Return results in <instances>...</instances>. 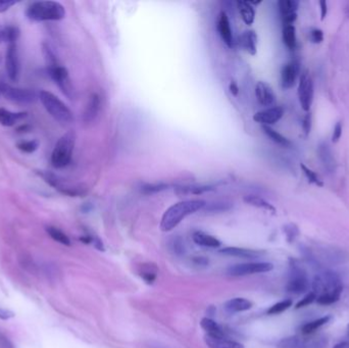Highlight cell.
Wrapping results in <instances>:
<instances>
[{
	"mask_svg": "<svg viewBox=\"0 0 349 348\" xmlns=\"http://www.w3.org/2000/svg\"><path fill=\"white\" fill-rule=\"evenodd\" d=\"M313 289L318 303L329 305L339 300L343 291V285L338 274L332 270H325L315 277Z\"/></svg>",
	"mask_w": 349,
	"mask_h": 348,
	"instance_id": "1",
	"label": "cell"
},
{
	"mask_svg": "<svg viewBox=\"0 0 349 348\" xmlns=\"http://www.w3.org/2000/svg\"><path fill=\"white\" fill-rule=\"evenodd\" d=\"M206 206V201L202 199H190L177 202L170 206L165 212L162 221L161 229L164 232H169L175 229L185 218L196 212L201 211Z\"/></svg>",
	"mask_w": 349,
	"mask_h": 348,
	"instance_id": "2",
	"label": "cell"
},
{
	"mask_svg": "<svg viewBox=\"0 0 349 348\" xmlns=\"http://www.w3.org/2000/svg\"><path fill=\"white\" fill-rule=\"evenodd\" d=\"M26 15L33 22L60 21L65 17V9L57 2L45 0L33 3L28 8Z\"/></svg>",
	"mask_w": 349,
	"mask_h": 348,
	"instance_id": "3",
	"label": "cell"
},
{
	"mask_svg": "<svg viewBox=\"0 0 349 348\" xmlns=\"http://www.w3.org/2000/svg\"><path fill=\"white\" fill-rule=\"evenodd\" d=\"M76 144V133L69 131L62 135L56 142L51 153V165L55 169H63L72 162Z\"/></svg>",
	"mask_w": 349,
	"mask_h": 348,
	"instance_id": "4",
	"label": "cell"
},
{
	"mask_svg": "<svg viewBox=\"0 0 349 348\" xmlns=\"http://www.w3.org/2000/svg\"><path fill=\"white\" fill-rule=\"evenodd\" d=\"M39 99L47 112L59 124L68 125L73 123L74 114L68 106L53 93L42 90L39 92Z\"/></svg>",
	"mask_w": 349,
	"mask_h": 348,
	"instance_id": "5",
	"label": "cell"
},
{
	"mask_svg": "<svg viewBox=\"0 0 349 348\" xmlns=\"http://www.w3.org/2000/svg\"><path fill=\"white\" fill-rule=\"evenodd\" d=\"M38 174L48 185H50L51 187H53L55 190H57L63 195H66L69 197H80L87 193V188L85 185L68 184L63 179L53 174L52 172L39 171Z\"/></svg>",
	"mask_w": 349,
	"mask_h": 348,
	"instance_id": "6",
	"label": "cell"
},
{
	"mask_svg": "<svg viewBox=\"0 0 349 348\" xmlns=\"http://www.w3.org/2000/svg\"><path fill=\"white\" fill-rule=\"evenodd\" d=\"M328 341L323 336H291L278 343L279 348H326Z\"/></svg>",
	"mask_w": 349,
	"mask_h": 348,
	"instance_id": "7",
	"label": "cell"
},
{
	"mask_svg": "<svg viewBox=\"0 0 349 348\" xmlns=\"http://www.w3.org/2000/svg\"><path fill=\"white\" fill-rule=\"evenodd\" d=\"M47 74L68 99L75 98V89L69 79L67 69L64 66L59 63L47 66Z\"/></svg>",
	"mask_w": 349,
	"mask_h": 348,
	"instance_id": "8",
	"label": "cell"
},
{
	"mask_svg": "<svg viewBox=\"0 0 349 348\" xmlns=\"http://www.w3.org/2000/svg\"><path fill=\"white\" fill-rule=\"evenodd\" d=\"M0 94L8 100L21 104H31L39 99V93L35 90L16 88L5 82H0Z\"/></svg>",
	"mask_w": 349,
	"mask_h": 348,
	"instance_id": "9",
	"label": "cell"
},
{
	"mask_svg": "<svg viewBox=\"0 0 349 348\" xmlns=\"http://www.w3.org/2000/svg\"><path fill=\"white\" fill-rule=\"evenodd\" d=\"M297 94H298L301 108L305 112H309L313 101H314L315 88H314V81L307 71H304L300 74Z\"/></svg>",
	"mask_w": 349,
	"mask_h": 348,
	"instance_id": "10",
	"label": "cell"
},
{
	"mask_svg": "<svg viewBox=\"0 0 349 348\" xmlns=\"http://www.w3.org/2000/svg\"><path fill=\"white\" fill-rule=\"evenodd\" d=\"M309 289V280L305 270L294 262L291 264L287 290L294 294H301Z\"/></svg>",
	"mask_w": 349,
	"mask_h": 348,
	"instance_id": "11",
	"label": "cell"
},
{
	"mask_svg": "<svg viewBox=\"0 0 349 348\" xmlns=\"http://www.w3.org/2000/svg\"><path fill=\"white\" fill-rule=\"evenodd\" d=\"M274 268V265L269 262H248V263H241L235 264L230 266L228 273L231 276H246L252 274H259V273H266Z\"/></svg>",
	"mask_w": 349,
	"mask_h": 348,
	"instance_id": "12",
	"label": "cell"
},
{
	"mask_svg": "<svg viewBox=\"0 0 349 348\" xmlns=\"http://www.w3.org/2000/svg\"><path fill=\"white\" fill-rule=\"evenodd\" d=\"M300 77V63L297 60H291L286 63L281 71V86L284 90L291 89L295 86L297 79Z\"/></svg>",
	"mask_w": 349,
	"mask_h": 348,
	"instance_id": "13",
	"label": "cell"
},
{
	"mask_svg": "<svg viewBox=\"0 0 349 348\" xmlns=\"http://www.w3.org/2000/svg\"><path fill=\"white\" fill-rule=\"evenodd\" d=\"M284 108L282 106H272L260 111H257L253 115V121L261 126H268L275 125L280 121L284 115Z\"/></svg>",
	"mask_w": 349,
	"mask_h": 348,
	"instance_id": "14",
	"label": "cell"
},
{
	"mask_svg": "<svg viewBox=\"0 0 349 348\" xmlns=\"http://www.w3.org/2000/svg\"><path fill=\"white\" fill-rule=\"evenodd\" d=\"M6 68L9 78L12 81H18L20 77V59L17 43L9 45L6 58Z\"/></svg>",
	"mask_w": 349,
	"mask_h": 348,
	"instance_id": "15",
	"label": "cell"
},
{
	"mask_svg": "<svg viewBox=\"0 0 349 348\" xmlns=\"http://www.w3.org/2000/svg\"><path fill=\"white\" fill-rule=\"evenodd\" d=\"M255 95L258 103L262 106L272 107L276 103V94L273 88L265 82H257L255 86Z\"/></svg>",
	"mask_w": 349,
	"mask_h": 348,
	"instance_id": "16",
	"label": "cell"
},
{
	"mask_svg": "<svg viewBox=\"0 0 349 348\" xmlns=\"http://www.w3.org/2000/svg\"><path fill=\"white\" fill-rule=\"evenodd\" d=\"M218 32L222 38V40L225 42V44L228 47H232L233 46V33H232V29H231V24L229 21V18L227 16V14L225 12H222L219 15V19H218Z\"/></svg>",
	"mask_w": 349,
	"mask_h": 348,
	"instance_id": "17",
	"label": "cell"
},
{
	"mask_svg": "<svg viewBox=\"0 0 349 348\" xmlns=\"http://www.w3.org/2000/svg\"><path fill=\"white\" fill-rule=\"evenodd\" d=\"M101 107V99L97 93H92L89 96L87 105L83 113V120L85 123L89 124L95 121Z\"/></svg>",
	"mask_w": 349,
	"mask_h": 348,
	"instance_id": "18",
	"label": "cell"
},
{
	"mask_svg": "<svg viewBox=\"0 0 349 348\" xmlns=\"http://www.w3.org/2000/svg\"><path fill=\"white\" fill-rule=\"evenodd\" d=\"M239 45L250 55H255L257 52V34L255 33V31H244L239 37Z\"/></svg>",
	"mask_w": 349,
	"mask_h": 348,
	"instance_id": "19",
	"label": "cell"
},
{
	"mask_svg": "<svg viewBox=\"0 0 349 348\" xmlns=\"http://www.w3.org/2000/svg\"><path fill=\"white\" fill-rule=\"evenodd\" d=\"M205 343L209 348H244V346L236 341L228 338H219L211 335L205 336Z\"/></svg>",
	"mask_w": 349,
	"mask_h": 348,
	"instance_id": "20",
	"label": "cell"
},
{
	"mask_svg": "<svg viewBox=\"0 0 349 348\" xmlns=\"http://www.w3.org/2000/svg\"><path fill=\"white\" fill-rule=\"evenodd\" d=\"M220 253L229 256H236L242 258H256L263 254L262 251L246 249V248H239V247H226L220 250Z\"/></svg>",
	"mask_w": 349,
	"mask_h": 348,
	"instance_id": "21",
	"label": "cell"
},
{
	"mask_svg": "<svg viewBox=\"0 0 349 348\" xmlns=\"http://www.w3.org/2000/svg\"><path fill=\"white\" fill-rule=\"evenodd\" d=\"M318 154L325 168L328 171L333 172L335 167V159L330 146L327 143H321L318 147Z\"/></svg>",
	"mask_w": 349,
	"mask_h": 348,
	"instance_id": "22",
	"label": "cell"
},
{
	"mask_svg": "<svg viewBox=\"0 0 349 348\" xmlns=\"http://www.w3.org/2000/svg\"><path fill=\"white\" fill-rule=\"evenodd\" d=\"M26 117L27 112H13L3 107L0 108V125L5 127H12Z\"/></svg>",
	"mask_w": 349,
	"mask_h": 348,
	"instance_id": "23",
	"label": "cell"
},
{
	"mask_svg": "<svg viewBox=\"0 0 349 348\" xmlns=\"http://www.w3.org/2000/svg\"><path fill=\"white\" fill-rule=\"evenodd\" d=\"M236 5L243 22L247 26L252 25L255 20V10L253 6L249 2H237Z\"/></svg>",
	"mask_w": 349,
	"mask_h": 348,
	"instance_id": "24",
	"label": "cell"
},
{
	"mask_svg": "<svg viewBox=\"0 0 349 348\" xmlns=\"http://www.w3.org/2000/svg\"><path fill=\"white\" fill-rule=\"evenodd\" d=\"M193 241L200 246L203 247H211V248H218L221 246V241L216 237L205 234L203 232H195L192 236Z\"/></svg>",
	"mask_w": 349,
	"mask_h": 348,
	"instance_id": "25",
	"label": "cell"
},
{
	"mask_svg": "<svg viewBox=\"0 0 349 348\" xmlns=\"http://www.w3.org/2000/svg\"><path fill=\"white\" fill-rule=\"evenodd\" d=\"M282 38L283 42L286 47L290 50H294L297 47V36H296V28L294 25H284L282 31Z\"/></svg>",
	"mask_w": 349,
	"mask_h": 348,
	"instance_id": "26",
	"label": "cell"
},
{
	"mask_svg": "<svg viewBox=\"0 0 349 348\" xmlns=\"http://www.w3.org/2000/svg\"><path fill=\"white\" fill-rule=\"evenodd\" d=\"M200 325L207 332V335L219 337V338H227L226 332L212 319H208V318L202 319Z\"/></svg>",
	"mask_w": 349,
	"mask_h": 348,
	"instance_id": "27",
	"label": "cell"
},
{
	"mask_svg": "<svg viewBox=\"0 0 349 348\" xmlns=\"http://www.w3.org/2000/svg\"><path fill=\"white\" fill-rule=\"evenodd\" d=\"M262 131L273 142L277 143L278 145H281L283 147H290L291 146V142H290L289 139H287L285 136H283L282 134H280L278 131L273 129L272 127L262 126Z\"/></svg>",
	"mask_w": 349,
	"mask_h": 348,
	"instance_id": "28",
	"label": "cell"
},
{
	"mask_svg": "<svg viewBox=\"0 0 349 348\" xmlns=\"http://www.w3.org/2000/svg\"><path fill=\"white\" fill-rule=\"evenodd\" d=\"M244 202L252 205L254 207H258L261 208V210L270 212L273 214L276 213V208L273 204H270L268 201H266L265 199H263L260 196H256V195H247L244 197Z\"/></svg>",
	"mask_w": 349,
	"mask_h": 348,
	"instance_id": "29",
	"label": "cell"
},
{
	"mask_svg": "<svg viewBox=\"0 0 349 348\" xmlns=\"http://www.w3.org/2000/svg\"><path fill=\"white\" fill-rule=\"evenodd\" d=\"M225 307L230 313H239L250 310L252 307V302L245 298H234L226 302Z\"/></svg>",
	"mask_w": 349,
	"mask_h": 348,
	"instance_id": "30",
	"label": "cell"
},
{
	"mask_svg": "<svg viewBox=\"0 0 349 348\" xmlns=\"http://www.w3.org/2000/svg\"><path fill=\"white\" fill-rule=\"evenodd\" d=\"M20 32L15 27L0 26V43H16Z\"/></svg>",
	"mask_w": 349,
	"mask_h": 348,
	"instance_id": "31",
	"label": "cell"
},
{
	"mask_svg": "<svg viewBox=\"0 0 349 348\" xmlns=\"http://www.w3.org/2000/svg\"><path fill=\"white\" fill-rule=\"evenodd\" d=\"M330 320H331V317L327 316V317H323V318L317 319L315 321H312L309 323H306L305 325H303L301 327V334L302 335H312L318 329H320L321 327L326 325Z\"/></svg>",
	"mask_w": 349,
	"mask_h": 348,
	"instance_id": "32",
	"label": "cell"
},
{
	"mask_svg": "<svg viewBox=\"0 0 349 348\" xmlns=\"http://www.w3.org/2000/svg\"><path fill=\"white\" fill-rule=\"evenodd\" d=\"M279 11H280L281 17H286L291 14H295L298 10L299 3L296 0H280L278 2Z\"/></svg>",
	"mask_w": 349,
	"mask_h": 348,
	"instance_id": "33",
	"label": "cell"
},
{
	"mask_svg": "<svg viewBox=\"0 0 349 348\" xmlns=\"http://www.w3.org/2000/svg\"><path fill=\"white\" fill-rule=\"evenodd\" d=\"M214 190L211 186H198V185H191V186H181L176 188V192L178 194H202L204 192H208Z\"/></svg>",
	"mask_w": 349,
	"mask_h": 348,
	"instance_id": "34",
	"label": "cell"
},
{
	"mask_svg": "<svg viewBox=\"0 0 349 348\" xmlns=\"http://www.w3.org/2000/svg\"><path fill=\"white\" fill-rule=\"evenodd\" d=\"M46 231H47L48 235L54 241H56V242H58L60 244L66 245V246L71 245V240H69V238L61 230H59V229H57L55 227H47Z\"/></svg>",
	"mask_w": 349,
	"mask_h": 348,
	"instance_id": "35",
	"label": "cell"
},
{
	"mask_svg": "<svg viewBox=\"0 0 349 348\" xmlns=\"http://www.w3.org/2000/svg\"><path fill=\"white\" fill-rule=\"evenodd\" d=\"M300 168H301L303 174L305 175V177H306V179L308 180L309 183L315 184V185H317V186H319V187H323V186H324V183L322 182V180H320V178H319V176L316 174V172H314L313 170H311L309 168H307L304 164H301V165H300Z\"/></svg>",
	"mask_w": 349,
	"mask_h": 348,
	"instance_id": "36",
	"label": "cell"
},
{
	"mask_svg": "<svg viewBox=\"0 0 349 348\" xmlns=\"http://www.w3.org/2000/svg\"><path fill=\"white\" fill-rule=\"evenodd\" d=\"M291 305H292V300H290V299H286V300L280 301V302L274 304L273 306H270L267 310V315L281 314V313L285 312L286 310H288Z\"/></svg>",
	"mask_w": 349,
	"mask_h": 348,
	"instance_id": "37",
	"label": "cell"
},
{
	"mask_svg": "<svg viewBox=\"0 0 349 348\" xmlns=\"http://www.w3.org/2000/svg\"><path fill=\"white\" fill-rule=\"evenodd\" d=\"M17 147L25 153H33L39 147V142L37 140H29V141H21L18 143Z\"/></svg>",
	"mask_w": 349,
	"mask_h": 348,
	"instance_id": "38",
	"label": "cell"
},
{
	"mask_svg": "<svg viewBox=\"0 0 349 348\" xmlns=\"http://www.w3.org/2000/svg\"><path fill=\"white\" fill-rule=\"evenodd\" d=\"M168 189V185L164 183H159V184H147L142 187V191L145 194H151V193H158L161 191H164Z\"/></svg>",
	"mask_w": 349,
	"mask_h": 348,
	"instance_id": "39",
	"label": "cell"
},
{
	"mask_svg": "<svg viewBox=\"0 0 349 348\" xmlns=\"http://www.w3.org/2000/svg\"><path fill=\"white\" fill-rule=\"evenodd\" d=\"M309 40L314 44H320L324 41V32L321 29H313L309 32Z\"/></svg>",
	"mask_w": 349,
	"mask_h": 348,
	"instance_id": "40",
	"label": "cell"
},
{
	"mask_svg": "<svg viewBox=\"0 0 349 348\" xmlns=\"http://www.w3.org/2000/svg\"><path fill=\"white\" fill-rule=\"evenodd\" d=\"M284 231H285V234H286L287 239H288L289 242H292V241L296 238V236L298 235V233H299L298 228H297L295 225H293V224H290V225L285 226Z\"/></svg>",
	"mask_w": 349,
	"mask_h": 348,
	"instance_id": "41",
	"label": "cell"
},
{
	"mask_svg": "<svg viewBox=\"0 0 349 348\" xmlns=\"http://www.w3.org/2000/svg\"><path fill=\"white\" fill-rule=\"evenodd\" d=\"M316 299H317L316 294H315L314 292H311V293H308L307 295H305V296L296 304L295 308H296V310H299V308H301V307L307 306V305L312 304Z\"/></svg>",
	"mask_w": 349,
	"mask_h": 348,
	"instance_id": "42",
	"label": "cell"
},
{
	"mask_svg": "<svg viewBox=\"0 0 349 348\" xmlns=\"http://www.w3.org/2000/svg\"><path fill=\"white\" fill-rule=\"evenodd\" d=\"M141 277L146 281V283L150 284V283H152V282L156 280V278H157V270H152L151 267L148 266L147 268H144V269L141 272Z\"/></svg>",
	"mask_w": 349,
	"mask_h": 348,
	"instance_id": "43",
	"label": "cell"
},
{
	"mask_svg": "<svg viewBox=\"0 0 349 348\" xmlns=\"http://www.w3.org/2000/svg\"><path fill=\"white\" fill-rule=\"evenodd\" d=\"M313 119H312V113L311 112H306V114L304 115L303 120H302V130L305 134V137H307L311 134L312 131V125H313Z\"/></svg>",
	"mask_w": 349,
	"mask_h": 348,
	"instance_id": "44",
	"label": "cell"
},
{
	"mask_svg": "<svg viewBox=\"0 0 349 348\" xmlns=\"http://www.w3.org/2000/svg\"><path fill=\"white\" fill-rule=\"evenodd\" d=\"M342 131H343L342 123H341V122H337L336 125L334 126L333 133H332V142H333V143L339 142L340 138H341V136H342Z\"/></svg>",
	"mask_w": 349,
	"mask_h": 348,
	"instance_id": "45",
	"label": "cell"
},
{
	"mask_svg": "<svg viewBox=\"0 0 349 348\" xmlns=\"http://www.w3.org/2000/svg\"><path fill=\"white\" fill-rule=\"evenodd\" d=\"M172 248L174 249L175 253L177 254H182L185 251V247H184V242L181 238H175L173 241V245Z\"/></svg>",
	"mask_w": 349,
	"mask_h": 348,
	"instance_id": "46",
	"label": "cell"
},
{
	"mask_svg": "<svg viewBox=\"0 0 349 348\" xmlns=\"http://www.w3.org/2000/svg\"><path fill=\"white\" fill-rule=\"evenodd\" d=\"M15 5H17L15 0H0V14L6 13Z\"/></svg>",
	"mask_w": 349,
	"mask_h": 348,
	"instance_id": "47",
	"label": "cell"
},
{
	"mask_svg": "<svg viewBox=\"0 0 349 348\" xmlns=\"http://www.w3.org/2000/svg\"><path fill=\"white\" fill-rule=\"evenodd\" d=\"M15 317V313L10 311V310H7V308H2L0 307V319L2 320H5V321H8L10 319H13Z\"/></svg>",
	"mask_w": 349,
	"mask_h": 348,
	"instance_id": "48",
	"label": "cell"
},
{
	"mask_svg": "<svg viewBox=\"0 0 349 348\" xmlns=\"http://www.w3.org/2000/svg\"><path fill=\"white\" fill-rule=\"evenodd\" d=\"M319 5L321 9V21H324L328 15V3L326 0H321Z\"/></svg>",
	"mask_w": 349,
	"mask_h": 348,
	"instance_id": "49",
	"label": "cell"
},
{
	"mask_svg": "<svg viewBox=\"0 0 349 348\" xmlns=\"http://www.w3.org/2000/svg\"><path fill=\"white\" fill-rule=\"evenodd\" d=\"M226 210H229V206H227V204L225 203L212 204V206L209 207V211H212V212H223Z\"/></svg>",
	"mask_w": 349,
	"mask_h": 348,
	"instance_id": "50",
	"label": "cell"
},
{
	"mask_svg": "<svg viewBox=\"0 0 349 348\" xmlns=\"http://www.w3.org/2000/svg\"><path fill=\"white\" fill-rule=\"evenodd\" d=\"M0 346H2V348H14L11 342L2 334H0Z\"/></svg>",
	"mask_w": 349,
	"mask_h": 348,
	"instance_id": "51",
	"label": "cell"
},
{
	"mask_svg": "<svg viewBox=\"0 0 349 348\" xmlns=\"http://www.w3.org/2000/svg\"><path fill=\"white\" fill-rule=\"evenodd\" d=\"M229 89H230V92H231L233 95H235V96L238 95V93H239V87H238V85H237L235 82H232V83L230 84Z\"/></svg>",
	"mask_w": 349,
	"mask_h": 348,
	"instance_id": "52",
	"label": "cell"
},
{
	"mask_svg": "<svg viewBox=\"0 0 349 348\" xmlns=\"http://www.w3.org/2000/svg\"><path fill=\"white\" fill-rule=\"evenodd\" d=\"M92 242L94 243L95 247H96L98 250H104L103 244H102V242H101L100 239H98V238H93V241H92Z\"/></svg>",
	"mask_w": 349,
	"mask_h": 348,
	"instance_id": "53",
	"label": "cell"
},
{
	"mask_svg": "<svg viewBox=\"0 0 349 348\" xmlns=\"http://www.w3.org/2000/svg\"><path fill=\"white\" fill-rule=\"evenodd\" d=\"M17 131H18L19 133L28 132V131H30V126H29V125H22V126H20V127L17 129Z\"/></svg>",
	"mask_w": 349,
	"mask_h": 348,
	"instance_id": "54",
	"label": "cell"
},
{
	"mask_svg": "<svg viewBox=\"0 0 349 348\" xmlns=\"http://www.w3.org/2000/svg\"><path fill=\"white\" fill-rule=\"evenodd\" d=\"M334 348H349V342H341L335 345Z\"/></svg>",
	"mask_w": 349,
	"mask_h": 348,
	"instance_id": "55",
	"label": "cell"
},
{
	"mask_svg": "<svg viewBox=\"0 0 349 348\" xmlns=\"http://www.w3.org/2000/svg\"><path fill=\"white\" fill-rule=\"evenodd\" d=\"M347 335H348V338H349V325L347 327Z\"/></svg>",
	"mask_w": 349,
	"mask_h": 348,
	"instance_id": "56",
	"label": "cell"
}]
</instances>
